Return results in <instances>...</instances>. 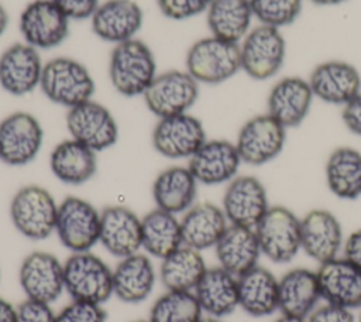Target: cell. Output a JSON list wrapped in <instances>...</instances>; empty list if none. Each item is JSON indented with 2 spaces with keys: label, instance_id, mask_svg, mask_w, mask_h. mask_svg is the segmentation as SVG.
I'll use <instances>...</instances> for the list:
<instances>
[{
  "label": "cell",
  "instance_id": "obj_1",
  "mask_svg": "<svg viewBox=\"0 0 361 322\" xmlns=\"http://www.w3.org/2000/svg\"><path fill=\"white\" fill-rule=\"evenodd\" d=\"M157 75L155 56L144 41L133 38L114 45L109 78L116 92L126 97L142 96Z\"/></svg>",
  "mask_w": 361,
  "mask_h": 322
},
{
  "label": "cell",
  "instance_id": "obj_2",
  "mask_svg": "<svg viewBox=\"0 0 361 322\" xmlns=\"http://www.w3.org/2000/svg\"><path fill=\"white\" fill-rule=\"evenodd\" d=\"M39 89L52 103L71 109L90 100L96 85L82 62L69 56H56L44 64Z\"/></svg>",
  "mask_w": 361,
  "mask_h": 322
},
{
  "label": "cell",
  "instance_id": "obj_3",
  "mask_svg": "<svg viewBox=\"0 0 361 322\" xmlns=\"http://www.w3.org/2000/svg\"><path fill=\"white\" fill-rule=\"evenodd\" d=\"M58 205L44 186L24 185L11 198V223L25 239L45 240L55 233Z\"/></svg>",
  "mask_w": 361,
  "mask_h": 322
},
{
  "label": "cell",
  "instance_id": "obj_4",
  "mask_svg": "<svg viewBox=\"0 0 361 322\" xmlns=\"http://www.w3.org/2000/svg\"><path fill=\"white\" fill-rule=\"evenodd\" d=\"M63 280L75 301L103 305L113 297V270L92 251L72 253L63 261Z\"/></svg>",
  "mask_w": 361,
  "mask_h": 322
},
{
  "label": "cell",
  "instance_id": "obj_5",
  "mask_svg": "<svg viewBox=\"0 0 361 322\" xmlns=\"http://www.w3.org/2000/svg\"><path fill=\"white\" fill-rule=\"evenodd\" d=\"M186 71L199 83L217 85L228 80L241 69L240 44L217 37H204L188 49Z\"/></svg>",
  "mask_w": 361,
  "mask_h": 322
},
{
  "label": "cell",
  "instance_id": "obj_6",
  "mask_svg": "<svg viewBox=\"0 0 361 322\" xmlns=\"http://www.w3.org/2000/svg\"><path fill=\"white\" fill-rule=\"evenodd\" d=\"M254 229L262 256L272 263H289L302 250L300 219L286 206H269Z\"/></svg>",
  "mask_w": 361,
  "mask_h": 322
},
{
  "label": "cell",
  "instance_id": "obj_7",
  "mask_svg": "<svg viewBox=\"0 0 361 322\" xmlns=\"http://www.w3.org/2000/svg\"><path fill=\"white\" fill-rule=\"evenodd\" d=\"M55 233L71 253L90 251L99 244L100 212L83 198L66 196L58 205Z\"/></svg>",
  "mask_w": 361,
  "mask_h": 322
},
{
  "label": "cell",
  "instance_id": "obj_8",
  "mask_svg": "<svg viewBox=\"0 0 361 322\" xmlns=\"http://www.w3.org/2000/svg\"><path fill=\"white\" fill-rule=\"evenodd\" d=\"M286 44L282 32L269 25H257L240 42L241 69L255 80L275 76L283 62Z\"/></svg>",
  "mask_w": 361,
  "mask_h": 322
},
{
  "label": "cell",
  "instance_id": "obj_9",
  "mask_svg": "<svg viewBox=\"0 0 361 322\" xmlns=\"http://www.w3.org/2000/svg\"><path fill=\"white\" fill-rule=\"evenodd\" d=\"M197 97L199 82L186 69L157 75L142 95L145 106L158 119L188 113Z\"/></svg>",
  "mask_w": 361,
  "mask_h": 322
},
{
  "label": "cell",
  "instance_id": "obj_10",
  "mask_svg": "<svg viewBox=\"0 0 361 322\" xmlns=\"http://www.w3.org/2000/svg\"><path fill=\"white\" fill-rule=\"evenodd\" d=\"M44 143L38 119L28 112H14L0 121V161L8 167H24L35 160Z\"/></svg>",
  "mask_w": 361,
  "mask_h": 322
},
{
  "label": "cell",
  "instance_id": "obj_11",
  "mask_svg": "<svg viewBox=\"0 0 361 322\" xmlns=\"http://www.w3.org/2000/svg\"><path fill=\"white\" fill-rule=\"evenodd\" d=\"M285 141L286 129L269 113H264L248 119L241 126L234 144L243 162L259 167L276 158Z\"/></svg>",
  "mask_w": 361,
  "mask_h": 322
},
{
  "label": "cell",
  "instance_id": "obj_12",
  "mask_svg": "<svg viewBox=\"0 0 361 322\" xmlns=\"http://www.w3.org/2000/svg\"><path fill=\"white\" fill-rule=\"evenodd\" d=\"M66 129L72 138L93 151H104L118 140V126L110 110L90 99L68 109Z\"/></svg>",
  "mask_w": 361,
  "mask_h": 322
},
{
  "label": "cell",
  "instance_id": "obj_13",
  "mask_svg": "<svg viewBox=\"0 0 361 322\" xmlns=\"http://www.w3.org/2000/svg\"><path fill=\"white\" fill-rule=\"evenodd\" d=\"M69 18L52 0H34L20 16L24 42L35 49L59 47L69 35Z\"/></svg>",
  "mask_w": 361,
  "mask_h": 322
},
{
  "label": "cell",
  "instance_id": "obj_14",
  "mask_svg": "<svg viewBox=\"0 0 361 322\" xmlns=\"http://www.w3.org/2000/svg\"><path fill=\"white\" fill-rule=\"evenodd\" d=\"M152 147L169 160L190 158L207 140L203 123L189 114L162 117L152 130Z\"/></svg>",
  "mask_w": 361,
  "mask_h": 322
},
{
  "label": "cell",
  "instance_id": "obj_15",
  "mask_svg": "<svg viewBox=\"0 0 361 322\" xmlns=\"http://www.w3.org/2000/svg\"><path fill=\"white\" fill-rule=\"evenodd\" d=\"M18 282L25 298L52 304L65 292L63 263L49 251H32L20 264Z\"/></svg>",
  "mask_w": 361,
  "mask_h": 322
},
{
  "label": "cell",
  "instance_id": "obj_16",
  "mask_svg": "<svg viewBox=\"0 0 361 322\" xmlns=\"http://www.w3.org/2000/svg\"><path fill=\"white\" fill-rule=\"evenodd\" d=\"M264 184L254 175H237L224 191L221 209L230 225L255 227L269 209Z\"/></svg>",
  "mask_w": 361,
  "mask_h": 322
},
{
  "label": "cell",
  "instance_id": "obj_17",
  "mask_svg": "<svg viewBox=\"0 0 361 322\" xmlns=\"http://www.w3.org/2000/svg\"><path fill=\"white\" fill-rule=\"evenodd\" d=\"M302 250L319 264L340 256L344 246L340 220L327 209H312L300 219Z\"/></svg>",
  "mask_w": 361,
  "mask_h": 322
},
{
  "label": "cell",
  "instance_id": "obj_18",
  "mask_svg": "<svg viewBox=\"0 0 361 322\" xmlns=\"http://www.w3.org/2000/svg\"><path fill=\"white\" fill-rule=\"evenodd\" d=\"M99 243L117 258L140 253L141 217L127 206L111 205L100 212Z\"/></svg>",
  "mask_w": 361,
  "mask_h": 322
},
{
  "label": "cell",
  "instance_id": "obj_19",
  "mask_svg": "<svg viewBox=\"0 0 361 322\" xmlns=\"http://www.w3.org/2000/svg\"><path fill=\"white\" fill-rule=\"evenodd\" d=\"M241 158L234 143L214 138L206 140L203 145L188 160V168L197 184L220 185L228 184L237 177Z\"/></svg>",
  "mask_w": 361,
  "mask_h": 322
},
{
  "label": "cell",
  "instance_id": "obj_20",
  "mask_svg": "<svg viewBox=\"0 0 361 322\" xmlns=\"http://www.w3.org/2000/svg\"><path fill=\"white\" fill-rule=\"evenodd\" d=\"M313 96L330 105L344 106L361 92V73L350 62L331 59L316 65L307 79Z\"/></svg>",
  "mask_w": 361,
  "mask_h": 322
},
{
  "label": "cell",
  "instance_id": "obj_21",
  "mask_svg": "<svg viewBox=\"0 0 361 322\" xmlns=\"http://www.w3.org/2000/svg\"><path fill=\"white\" fill-rule=\"evenodd\" d=\"M44 64L38 49L17 42L0 55V86L13 96H24L39 86Z\"/></svg>",
  "mask_w": 361,
  "mask_h": 322
},
{
  "label": "cell",
  "instance_id": "obj_22",
  "mask_svg": "<svg viewBox=\"0 0 361 322\" xmlns=\"http://www.w3.org/2000/svg\"><path fill=\"white\" fill-rule=\"evenodd\" d=\"M322 298L347 309L361 308V268L350 260L336 257L316 270Z\"/></svg>",
  "mask_w": 361,
  "mask_h": 322
},
{
  "label": "cell",
  "instance_id": "obj_23",
  "mask_svg": "<svg viewBox=\"0 0 361 322\" xmlns=\"http://www.w3.org/2000/svg\"><path fill=\"white\" fill-rule=\"evenodd\" d=\"M90 20L96 37L117 45L135 38L142 27L144 14L134 0H107L99 4Z\"/></svg>",
  "mask_w": 361,
  "mask_h": 322
},
{
  "label": "cell",
  "instance_id": "obj_24",
  "mask_svg": "<svg viewBox=\"0 0 361 322\" xmlns=\"http://www.w3.org/2000/svg\"><path fill=\"white\" fill-rule=\"evenodd\" d=\"M314 96L310 85L300 76H285L269 90L268 112L285 129L300 126L307 117Z\"/></svg>",
  "mask_w": 361,
  "mask_h": 322
},
{
  "label": "cell",
  "instance_id": "obj_25",
  "mask_svg": "<svg viewBox=\"0 0 361 322\" xmlns=\"http://www.w3.org/2000/svg\"><path fill=\"white\" fill-rule=\"evenodd\" d=\"M155 282L157 271L145 253L120 258L113 268V295L124 304L144 302L152 294Z\"/></svg>",
  "mask_w": 361,
  "mask_h": 322
},
{
  "label": "cell",
  "instance_id": "obj_26",
  "mask_svg": "<svg viewBox=\"0 0 361 322\" xmlns=\"http://www.w3.org/2000/svg\"><path fill=\"white\" fill-rule=\"evenodd\" d=\"M214 251L219 266L235 277L258 266L262 256L255 229L230 223L214 246Z\"/></svg>",
  "mask_w": 361,
  "mask_h": 322
},
{
  "label": "cell",
  "instance_id": "obj_27",
  "mask_svg": "<svg viewBox=\"0 0 361 322\" xmlns=\"http://www.w3.org/2000/svg\"><path fill=\"white\" fill-rule=\"evenodd\" d=\"M279 311L283 315L307 318L322 299L317 273L296 267L278 280Z\"/></svg>",
  "mask_w": 361,
  "mask_h": 322
},
{
  "label": "cell",
  "instance_id": "obj_28",
  "mask_svg": "<svg viewBox=\"0 0 361 322\" xmlns=\"http://www.w3.org/2000/svg\"><path fill=\"white\" fill-rule=\"evenodd\" d=\"M228 226L223 209L210 202L195 203L180 219L182 243L195 250L214 249Z\"/></svg>",
  "mask_w": 361,
  "mask_h": 322
},
{
  "label": "cell",
  "instance_id": "obj_29",
  "mask_svg": "<svg viewBox=\"0 0 361 322\" xmlns=\"http://www.w3.org/2000/svg\"><path fill=\"white\" fill-rule=\"evenodd\" d=\"M197 181L188 167L172 165L162 169L152 184L155 208L172 215L185 213L196 203Z\"/></svg>",
  "mask_w": 361,
  "mask_h": 322
},
{
  "label": "cell",
  "instance_id": "obj_30",
  "mask_svg": "<svg viewBox=\"0 0 361 322\" xmlns=\"http://www.w3.org/2000/svg\"><path fill=\"white\" fill-rule=\"evenodd\" d=\"M193 294L207 316L220 319L238 308L237 277L220 266L207 267Z\"/></svg>",
  "mask_w": 361,
  "mask_h": 322
},
{
  "label": "cell",
  "instance_id": "obj_31",
  "mask_svg": "<svg viewBox=\"0 0 361 322\" xmlns=\"http://www.w3.org/2000/svg\"><path fill=\"white\" fill-rule=\"evenodd\" d=\"M96 151L68 138L58 143L49 155V168L56 179L66 185H82L90 181L97 171Z\"/></svg>",
  "mask_w": 361,
  "mask_h": 322
},
{
  "label": "cell",
  "instance_id": "obj_32",
  "mask_svg": "<svg viewBox=\"0 0 361 322\" xmlns=\"http://www.w3.org/2000/svg\"><path fill=\"white\" fill-rule=\"evenodd\" d=\"M238 306L248 315L262 318L279 309L278 278L268 268L255 266L237 277Z\"/></svg>",
  "mask_w": 361,
  "mask_h": 322
},
{
  "label": "cell",
  "instance_id": "obj_33",
  "mask_svg": "<svg viewBox=\"0 0 361 322\" xmlns=\"http://www.w3.org/2000/svg\"><path fill=\"white\" fill-rule=\"evenodd\" d=\"M142 251L149 257L165 258L182 243L180 220L176 215L162 209H152L141 217Z\"/></svg>",
  "mask_w": 361,
  "mask_h": 322
},
{
  "label": "cell",
  "instance_id": "obj_34",
  "mask_svg": "<svg viewBox=\"0 0 361 322\" xmlns=\"http://www.w3.org/2000/svg\"><path fill=\"white\" fill-rule=\"evenodd\" d=\"M326 184L338 199L354 201L361 196V153L353 147L333 150L324 167Z\"/></svg>",
  "mask_w": 361,
  "mask_h": 322
},
{
  "label": "cell",
  "instance_id": "obj_35",
  "mask_svg": "<svg viewBox=\"0 0 361 322\" xmlns=\"http://www.w3.org/2000/svg\"><path fill=\"white\" fill-rule=\"evenodd\" d=\"M206 13L212 35L235 44L248 34L254 18L250 0H212Z\"/></svg>",
  "mask_w": 361,
  "mask_h": 322
},
{
  "label": "cell",
  "instance_id": "obj_36",
  "mask_svg": "<svg viewBox=\"0 0 361 322\" xmlns=\"http://www.w3.org/2000/svg\"><path fill=\"white\" fill-rule=\"evenodd\" d=\"M207 270L202 251L182 244L161 260L159 278L168 291H190Z\"/></svg>",
  "mask_w": 361,
  "mask_h": 322
},
{
  "label": "cell",
  "instance_id": "obj_37",
  "mask_svg": "<svg viewBox=\"0 0 361 322\" xmlns=\"http://www.w3.org/2000/svg\"><path fill=\"white\" fill-rule=\"evenodd\" d=\"M203 311L190 291H165L149 311V322H199Z\"/></svg>",
  "mask_w": 361,
  "mask_h": 322
},
{
  "label": "cell",
  "instance_id": "obj_38",
  "mask_svg": "<svg viewBox=\"0 0 361 322\" xmlns=\"http://www.w3.org/2000/svg\"><path fill=\"white\" fill-rule=\"evenodd\" d=\"M254 17L262 25L286 27L299 17L302 0H250Z\"/></svg>",
  "mask_w": 361,
  "mask_h": 322
},
{
  "label": "cell",
  "instance_id": "obj_39",
  "mask_svg": "<svg viewBox=\"0 0 361 322\" xmlns=\"http://www.w3.org/2000/svg\"><path fill=\"white\" fill-rule=\"evenodd\" d=\"M56 322H106V312L100 304L72 299L56 314Z\"/></svg>",
  "mask_w": 361,
  "mask_h": 322
},
{
  "label": "cell",
  "instance_id": "obj_40",
  "mask_svg": "<svg viewBox=\"0 0 361 322\" xmlns=\"http://www.w3.org/2000/svg\"><path fill=\"white\" fill-rule=\"evenodd\" d=\"M212 0H157L159 11L171 20L182 21L207 11Z\"/></svg>",
  "mask_w": 361,
  "mask_h": 322
},
{
  "label": "cell",
  "instance_id": "obj_41",
  "mask_svg": "<svg viewBox=\"0 0 361 322\" xmlns=\"http://www.w3.org/2000/svg\"><path fill=\"white\" fill-rule=\"evenodd\" d=\"M16 322H56L51 304L25 298L16 306Z\"/></svg>",
  "mask_w": 361,
  "mask_h": 322
},
{
  "label": "cell",
  "instance_id": "obj_42",
  "mask_svg": "<svg viewBox=\"0 0 361 322\" xmlns=\"http://www.w3.org/2000/svg\"><path fill=\"white\" fill-rule=\"evenodd\" d=\"M306 322H355V318L351 309L326 302V305L316 306Z\"/></svg>",
  "mask_w": 361,
  "mask_h": 322
},
{
  "label": "cell",
  "instance_id": "obj_43",
  "mask_svg": "<svg viewBox=\"0 0 361 322\" xmlns=\"http://www.w3.org/2000/svg\"><path fill=\"white\" fill-rule=\"evenodd\" d=\"M69 20L90 18L99 7V0H52Z\"/></svg>",
  "mask_w": 361,
  "mask_h": 322
},
{
  "label": "cell",
  "instance_id": "obj_44",
  "mask_svg": "<svg viewBox=\"0 0 361 322\" xmlns=\"http://www.w3.org/2000/svg\"><path fill=\"white\" fill-rule=\"evenodd\" d=\"M341 119L348 131L361 137V92L343 106Z\"/></svg>",
  "mask_w": 361,
  "mask_h": 322
},
{
  "label": "cell",
  "instance_id": "obj_45",
  "mask_svg": "<svg viewBox=\"0 0 361 322\" xmlns=\"http://www.w3.org/2000/svg\"><path fill=\"white\" fill-rule=\"evenodd\" d=\"M343 254L347 260L361 268V229L354 230L345 240L343 246Z\"/></svg>",
  "mask_w": 361,
  "mask_h": 322
},
{
  "label": "cell",
  "instance_id": "obj_46",
  "mask_svg": "<svg viewBox=\"0 0 361 322\" xmlns=\"http://www.w3.org/2000/svg\"><path fill=\"white\" fill-rule=\"evenodd\" d=\"M0 322H16V306L0 297Z\"/></svg>",
  "mask_w": 361,
  "mask_h": 322
},
{
  "label": "cell",
  "instance_id": "obj_47",
  "mask_svg": "<svg viewBox=\"0 0 361 322\" xmlns=\"http://www.w3.org/2000/svg\"><path fill=\"white\" fill-rule=\"evenodd\" d=\"M7 25H8V14H7L6 8L0 4V37L7 30Z\"/></svg>",
  "mask_w": 361,
  "mask_h": 322
},
{
  "label": "cell",
  "instance_id": "obj_48",
  "mask_svg": "<svg viewBox=\"0 0 361 322\" xmlns=\"http://www.w3.org/2000/svg\"><path fill=\"white\" fill-rule=\"evenodd\" d=\"M274 322H306L305 318H298V316H290V315H281L278 319Z\"/></svg>",
  "mask_w": 361,
  "mask_h": 322
},
{
  "label": "cell",
  "instance_id": "obj_49",
  "mask_svg": "<svg viewBox=\"0 0 361 322\" xmlns=\"http://www.w3.org/2000/svg\"><path fill=\"white\" fill-rule=\"evenodd\" d=\"M317 6H337L345 0H309Z\"/></svg>",
  "mask_w": 361,
  "mask_h": 322
},
{
  "label": "cell",
  "instance_id": "obj_50",
  "mask_svg": "<svg viewBox=\"0 0 361 322\" xmlns=\"http://www.w3.org/2000/svg\"><path fill=\"white\" fill-rule=\"evenodd\" d=\"M199 322H221L219 318H213V316H202V319Z\"/></svg>",
  "mask_w": 361,
  "mask_h": 322
},
{
  "label": "cell",
  "instance_id": "obj_51",
  "mask_svg": "<svg viewBox=\"0 0 361 322\" xmlns=\"http://www.w3.org/2000/svg\"><path fill=\"white\" fill-rule=\"evenodd\" d=\"M133 322H149V319H145V321H144V319H140V321H133Z\"/></svg>",
  "mask_w": 361,
  "mask_h": 322
},
{
  "label": "cell",
  "instance_id": "obj_52",
  "mask_svg": "<svg viewBox=\"0 0 361 322\" xmlns=\"http://www.w3.org/2000/svg\"><path fill=\"white\" fill-rule=\"evenodd\" d=\"M357 322H361V308H360V315H358V321Z\"/></svg>",
  "mask_w": 361,
  "mask_h": 322
}]
</instances>
